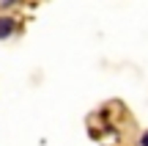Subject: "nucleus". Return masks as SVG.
I'll use <instances>...</instances> for the list:
<instances>
[{
	"mask_svg": "<svg viewBox=\"0 0 148 146\" xmlns=\"http://www.w3.org/2000/svg\"><path fill=\"white\" fill-rule=\"evenodd\" d=\"M19 0H0V8H8V6H16Z\"/></svg>",
	"mask_w": 148,
	"mask_h": 146,
	"instance_id": "f03ea898",
	"label": "nucleus"
},
{
	"mask_svg": "<svg viewBox=\"0 0 148 146\" xmlns=\"http://www.w3.org/2000/svg\"><path fill=\"white\" fill-rule=\"evenodd\" d=\"M140 146H148V132H143V138H140Z\"/></svg>",
	"mask_w": 148,
	"mask_h": 146,
	"instance_id": "7ed1b4c3",
	"label": "nucleus"
},
{
	"mask_svg": "<svg viewBox=\"0 0 148 146\" xmlns=\"http://www.w3.org/2000/svg\"><path fill=\"white\" fill-rule=\"evenodd\" d=\"M11 33H14V19L11 17H0V39H8Z\"/></svg>",
	"mask_w": 148,
	"mask_h": 146,
	"instance_id": "f257e3e1",
	"label": "nucleus"
}]
</instances>
